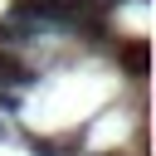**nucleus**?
Instances as JSON below:
<instances>
[{
	"label": "nucleus",
	"mask_w": 156,
	"mask_h": 156,
	"mask_svg": "<svg viewBox=\"0 0 156 156\" xmlns=\"http://www.w3.org/2000/svg\"><path fill=\"white\" fill-rule=\"evenodd\" d=\"M5 83H10V88H29V83H39V73H34L24 58H15L10 49H0V88H5Z\"/></svg>",
	"instance_id": "f257e3e1"
},
{
	"label": "nucleus",
	"mask_w": 156,
	"mask_h": 156,
	"mask_svg": "<svg viewBox=\"0 0 156 156\" xmlns=\"http://www.w3.org/2000/svg\"><path fill=\"white\" fill-rule=\"evenodd\" d=\"M0 141H10V127H5V122H0Z\"/></svg>",
	"instance_id": "39448f33"
},
{
	"label": "nucleus",
	"mask_w": 156,
	"mask_h": 156,
	"mask_svg": "<svg viewBox=\"0 0 156 156\" xmlns=\"http://www.w3.org/2000/svg\"><path fill=\"white\" fill-rule=\"evenodd\" d=\"M98 156H117V151H98Z\"/></svg>",
	"instance_id": "423d86ee"
},
{
	"label": "nucleus",
	"mask_w": 156,
	"mask_h": 156,
	"mask_svg": "<svg viewBox=\"0 0 156 156\" xmlns=\"http://www.w3.org/2000/svg\"><path fill=\"white\" fill-rule=\"evenodd\" d=\"M117 58L132 68V78H146V39H132L127 49H117Z\"/></svg>",
	"instance_id": "f03ea898"
},
{
	"label": "nucleus",
	"mask_w": 156,
	"mask_h": 156,
	"mask_svg": "<svg viewBox=\"0 0 156 156\" xmlns=\"http://www.w3.org/2000/svg\"><path fill=\"white\" fill-rule=\"evenodd\" d=\"M0 107H5V112H15V107H20V98H15L10 88H0Z\"/></svg>",
	"instance_id": "20e7f679"
},
{
	"label": "nucleus",
	"mask_w": 156,
	"mask_h": 156,
	"mask_svg": "<svg viewBox=\"0 0 156 156\" xmlns=\"http://www.w3.org/2000/svg\"><path fill=\"white\" fill-rule=\"evenodd\" d=\"M63 146H68V141H44V136H29V151H34V156H58Z\"/></svg>",
	"instance_id": "7ed1b4c3"
}]
</instances>
